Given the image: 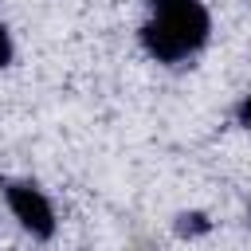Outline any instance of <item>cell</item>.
Segmentation results:
<instances>
[{
	"mask_svg": "<svg viewBox=\"0 0 251 251\" xmlns=\"http://www.w3.org/2000/svg\"><path fill=\"white\" fill-rule=\"evenodd\" d=\"M153 16L141 27V47L157 63H180L208 43L212 20L200 0H149Z\"/></svg>",
	"mask_w": 251,
	"mask_h": 251,
	"instance_id": "6da1fadb",
	"label": "cell"
},
{
	"mask_svg": "<svg viewBox=\"0 0 251 251\" xmlns=\"http://www.w3.org/2000/svg\"><path fill=\"white\" fill-rule=\"evenodd\" d=\"M4 196H8V208H12V216L20 220V227L27 235H35V239H51L55 235V208L35 184L16 180V184L4 188Z\"/></svg>",
	"mask_w": 251,
	"mask_h": 251,
	"instance_id": "7a4b0ae2",
	"label": "cell"
},
{
	"mask_svg": "<svg viewBox=\"0 0 251 251\" xmlns=\"http://www.w3.org/2000/svg\"><path fill=\"white\" fill-rule=\"evenodd\" d=\"M176 231H180V235H204V231H208V220H204L200 212H184L180 224H176Z\"/></svg>",
	"mask_w": 251,
	"mask_h": 251,
	"instance_id": "3957f363",
	"label": "cell"
},
{
	"mask_svg": "<svg viewBox=\"0 0 251 251\" xmlns=\"http://www.w3.org/2000/svg\"><path fill=\"white\" fill-rule=\"evenodd\" d=\"M12 63V35H8V27L0 24V67H8Z\"/></svg>",
	"mask_w": 251,
	"mask_h": 251,
	"instance_id": "277c9868",
	"label": "cell"
},
{
	"mask_svg": "<svg viewBox=\"0 0 251 251\" xmlns=\"http://www.w3.org/2000/svg\"><path fill=\"white\" fill-rule=\"evenodd\" d=\"M239 122H243V126L251 129V94H247V98L239 102Z\"/></svg>",
	"mask_w": 251,
	"mask_h": 251,
	"instance_id": "5b68a950",
	"label": "cell"
}]
</instances>
